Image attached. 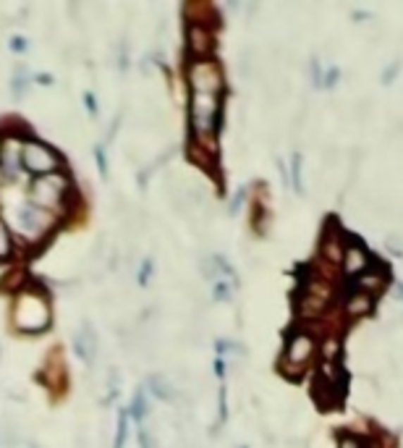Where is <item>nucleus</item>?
<instances>
[{
    "label": "nucleus",
    "instance_id": "f257e3e1",
    "mask_svg": "<svg viewBox=\"0 0 403 448\" xmlns=\"http://www.w3.org/2000/svg\"><path fill=\"white\" fill-rule=\"evenodd\" d=\"M50 322H53L50 293L45 286L27 281V286L13 296V304H11V328L21 336H37V333H45Z\"/></svg>",
    "mask_w": 403,
    "mask_h": 448
},
{
    "label": "nucleus",
    "instance_id": "b1692460",
    "mask_svg": "<svg viewBox=\"0 0 403 448\" xmlns=\"http://www.w3.org/2000/svg\"><path fill=\"white\" fill-rule=\"evenodd\" d=\"M215 373H218V375L220 377H223V375H225V365H223V359H215Z\"/></svg>",
    "mask_w": 403,
    "mask_h": 448
},
{
    "label": "nucleus",
    "instance_id": "39448f33",
    "mask_svg": "<svg viewBox=\"0 0 403 448\" xmlns=\"http://www.w3.org/2000/svg\"><path fill=\"white\" fill-rule=\"evenodd\" d=\"M55 223H58V218L55 215H50V212L39 210V207H35V205H21L16 210V226L18 231H21V236L27 238V241H32V244H37V241H45L50 234H53Z\"/></svg>",
    "mask_w": 403,
    "mask_h": 448
},
{
    "label": "nucleus",
    "instance_id": "6ab92c4d",
    "mask_svg": "<svg viewBox=\"0 0 403 448\" xmlns=\"http://www.w3.org/2000/svg\"><path fill=\"white\" fill-rule=\"evenodd\" d=\"M302 157L293 155V186H296V192H302Z\"/></svg>",
    "mask_w": 403,
    "mask_h": 448
},
{
    "label": "nucleus",
    "instance_id": "f3484780",
    "mask_svg": "<svg viewBox=\"0 0 403 448\" xmlns=\"http://www.w3.org/2000/svg\"><path fill=\"white\" fill-rule=\"evenodd\" d=\"M94 157H97L100 176H102V178H108V157H105V147H94Z\"/></svg>",
    "mask_w": 403,
    "mask_h": 448
},
{
    "label": "nucleus",
    "instance_id": "f8f14e48",
    "mask_svg": "<svg viewBox=\"0 0 403 448\" xmlns=\"http://www.w3.org/2000/svg\"><path fill=\"white\" fill-rule=\"evenodd\" d=\"M16 255V238H13V231H11L8 220L3 218L0 212V265L3 262H11Z\"/></svg>",
    "mask_w": 403,
    "mask_h": 448
},
{
    "label": "nucleus",
    "instance_id": "20e7f679",
    "mask_svg": "<svg viewBox=\"0 0 403 448\" xmlns=\"http://www.w3.org/2000/svg\"><path fill=\"white\" fill-rule=\"evenodd\" d=\"M21 171L32 178H39V176L66 171V160L55 147L45 145L35 137H27L24 147H21Z\"/></svg>",
    "mask_w": 403,
    "mask_h": 448
},
{
    "label": "nucleus",
    "instance_id": "2eb2a0df",
    "mask_svg": "<svg viewBox=\"0 0 403 448\" xmlns=\"http://www.w3.org/2000/svg\"><path fill=\"white\" fill-rule=\"evenodd\" d=\"M128 412L123 409V412L118 414V422H116V440H113V448H123L128 440Z\"/></svg>",
    "mask_w": 403,
    "mask_h": 448
},
{
    "label": "nucleus",
    "instance_id": "f03ea898",
    "mask_svg": "<svg viewBox=\"0 0 403 448\" xmlns=\"http://www.w3.org/2000/svg\"><path fill=\"white\" fill-rule=\"evenodd\" d=\"M220 116H223V95H202L189 92V134L199 150L215 152Z\"/></svg>",
    "mask_w": 403,
    "mask_h": 448
},
{
    "label": "nucleus",
    "instance_id": "1a4fd4ad",
    "mask_svg": "<svg viewBox=\"0 0 403 448\" xmlns=\"http://www.w3.org/2000/svg\"><path fill=\"white\" fill-rule=\"evenodd\" d=\"M66 377H68V373H66L63 354H61V351H50L45 359V367L39 370V380L50 385L53 394H58V391L66 388Z\"/></svg>",
    "mask_w": 403,
    "mask_h": 448
},
{
    "label": "nucleus",
    "instance_id": "5701e85b",
    "mask_svg": "<svg viewBox=\"0 0 403 448\" xmlns=\"http://www.w3.org/2000/svg\"><path fill=\"white\" fill-rule=\"evenodd\" d=\"M84 102H87V110L94 116V113H97V97H94L92 92H87V95H84Z\"/></svg>",
    "mask_w": 403,
    "mask_h": 448
},
{
    "label": "nucleus",
    "instance_id": "393cba45",
    "mask_svg": "<svg viewBox=\"0 0 403 448\" xmlns=\"http://www.w3.org/2000/svg\"><path fill=\"white\" fill-rule=\"evenodd\" d=\"M37 82H42V84H50V82H53V79H50V76H47V73H39V76H37Z\"/></svg>",
    "mask_w": 403,
    "mask_h": 448
},
{
    "label": "nucleus",
    "instance_id": "a878e982",
    "mask_svg": "<svg viewBox=\"0 0 403 448\" xmlns=\"http://www.w3.org/2000/svg\"><path fill=\"white\" fill-rule=\"evenodd\" d=\"M6 183H8V178H6V176L0 174V192H3V189H6Z\"/></svg>",
    "mask_w": 403,
    "mask_h": 448
},
{
    "label": "nucleus",
    "instance_id": "aec40b11",
    "mask_svg": "<svg viewBox=\"0 0 403 448\" xmlns=\"http://www.w3.org/2000/svg\"><path fill=\"white\" fill-rule=\"evenodd\" d=\"M27 47H29V45H27V40H24L21 35L11 37V50H13V53H24Z\"/></svg>",
    "mask_w": 403,
    "mask_h": 448
},
{
    "label": "nucleus",
    "instance_id": "dca6fc26",
    "mask_svg": "<svg viewBox=\"0 0 403 448\" xmlns=\"http://www.w3.org/2000/svg\"><path fill=\"white\" fill-rule=\"evenodd\" d=\"M32 82L27 73H24V68H18L16 76H13V82H11V92H13V97H24V90H27V84Z\"/></svg>",
    "mask_w": 403,
    "mask_h": 448
},
{
    "label": "nucleus",
    "instance_id": "7ed1b4c3",
    "mask_svg": "<svg viewBox=\"0 0 403 448\" xmlns=\"http://www.w3.org/2000/svg\"><path fill=\"white\" fill-rule=\"evenodd\" d=\"M29 205L50 212L55 218H66L73 205V181L66 171L39 176L29 181Z\"/></svg>",
    "mask_w": 403,
    "mask_h": 448
},
{
    "label": "nucleus",
    "instance_id": "4468645a",
    "mask_svg": "<svg viewBox=\"0 0 403 448\" xmlns=\"http://www.w3.org/2000/svg\"><path fill=\"white\" fill-rule=\"evenodd\" d=\"M147 391L152 396H157V399H163V401H173V388H170V383H168L163 375L149 377V380H147Z\"/></svg>",
    "mask_w": 403,
    "mask_h": 448
},
{
    "label": "nucleus",
    "instance_id": "a211bd4d",
    "mask_svg": "<svg viewBox=\"0 0 403 448\" xmlns=\"http://www.w3.org/2000/svg\"><path fill=\"white\" fill-rule=\"evenodd\" d=\"M152 260H144L142 262V270H139V286H147L149 284V278H152Z\"/></svg>",
    "mask_w": 403,
    "mask_h": 448
},
{
    "label": "nucleus",
    "instance_id": "0eeeda50",
    "mask_svg": "<svg viewBox=\"0 0 403 448\" xmlns=\"http://www.w3.org/2000/svg\"><path fill=\"white\" fill-rule=\"evenodd\" d=\"M183 42H186V61H207L215 50V37L204 21H186Z\"/></svg>",
    "mask_w": 403,
    "mask_h": 448
},
{
    "label": "nucleus",
    "instance_id": "4be33fe9",
    "mask_svg": "<svg viewBox=\"0 0 403 448\" xmlns=\"http://www.w3.org/2000/svg\"><path fill=\"white\" fill-rule=\"evenodd\" d=\"M139 446H142V448H157V446H155V440H152V435H149V432H147L144 428L139 430Z\"/></svg>",
    "mask_w": 403,
    "mask_h": 448
},
{
    "label": "nucleus",
    "instance_id": "9d476101",
    "mask_svg": "<svg viewBox=\"0 0 403 448\" xmlns=\"http://www.w3.org/2000/svg\"><path fill=\"white\" fill-rule=\"evenodd\" d=\"M73 351H76V357L82 359L84 365H92V359L97 354V339H94V328H92L89 322H82V328L76 330Z\"/></svg>",
    "mask_w": 403,
    "mask_h": 448
},
{
    "label": "nucleus",
    "instance_id": "9b49d317",
    "mask_svg": "<svg viewBox=\"0 0 403 448\" xmlns=\"http://www.w3.org/2000/svg\"><path fill=\"white\" fill-rule=\"evenodd\" d=\"M311 351H314V344H311V339L306 333H304V336H291V339H288V346H285V359H288L291 365H306Z\"/></svg>",
    "mask_w": 403,
    "mask_h": 448
},
{
    "label": "nucleus",
    "instance_id": "412c9836",
    "mask_svg": "<svg viewBox=\"0 0 403 448\" xmlns=\"http://www.w3.org/2000/svg\"><path fill=\"white\" fill-rule=\"evenodd\" d=\"M215 299L228 302V299H230V286L228 284H215Z\"/></svg>",
    "mask_w": 403,
    "mask_h": 448
},
{
    "label": "nucleus",
    "instance_id": "ddd939ff",
    "mask_svg": "<svg viewBox=\"0 0 403 448\" xmlns=\"http://www.w3.org/2000/svg\"><path fill=\"white\" fill-rule=\"evenodd\" d=\"M149 414V399H147V388H139L134 394V401L128 406V417L137 422H144V417Z\"/></svg>",
    "mask_w": 403,
    "mask_h": 448
},
{
    "label": "nucleus",
    "instance_id": "6e6552de",
    "mask_svg": "<svg viewBox=\"0 0 403 448\" xmlns=\"http://www.w3.org/2000/svg\"><path fill=\"white\" fill-rule=\"evenodd\" d=\"M27 134H18V131H8L0 137V174L6 176L8 181L18 178L24 174L21 171V147H24Z\"/></svg>",
    "mask_w": 403,
    "mask_h": 448
},
{
    "label": "nucleus",
    "instance_id": "423d86ee",
    "mask_svg": "<svg viewBox=\"0 0 403 448\" xmlns=\"http://www.w3.org/2000/svg\"><path fill=\"white\" fill-rule=\"evenodd\" d=\"M186 84L189 92L202 95H223V71L215 61H186Z\"/></svg>",
    "mask_w": 403,
    "mask_h": 448
}]
</instances>
